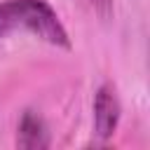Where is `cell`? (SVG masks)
<instances>
[{
  "label": "cell",
  "mask_w": 150,
  "mask_h": 150,
  "mask_svg": "<svg viewBox=\"0 0 150 150\" xmlns=\"http://www.w3.org/2000/svg\"><path fill=\"white\" fill-rule=\"evenodd\" d=\"M89 5H91L101 16H108L110 9H112V0H89Z\"/></svg>",
  "instance_id": "cell-4"
},
{
  "label": "cell",
  "mask_w": 150,
  "mask_h": 150,
  "mask_svg": "<svg viewBox=\"0 0 150 150\" xmlns=\"http://www.w3.org/2000/svg\"><path fill=\"white\" fill-rule=\"evenodd\" d=\"M28 30L40 40L70 49L68 33L59 21V14L47 0H5L0 2V38Z\"/></svg>",
  "instance_id": "cell-1"
},
{
  "label": "cell",
  "mask_w": 150,
  "mask_h": 150,
  "mask_svg": "<svg viewBox=\"0 0 150 150\" xmlns=\"http://www.w3.org/2000/svg\"><path fill=\"white\" fill-rule=\"evenodd\" d=\"M47 141V131L42 127V120L33 112H26L21 124H19V145L21 148H45Z\"/></svg>",
  "instance_id": "cell-3"
},
{
  "label": "cell",
  "mask_w": 150,
  "mask_h": 150,
  "mask_svg": "<svg viewBox=\"0 0 150 150\" xmlns=\"http://www.w3.org/2000/svg\"><path fill=\"white\" fill-rule=\"evenodd\" d=\"M120 122V101L115 87L103 84L94 96V129L98 138H110Z\"/></svg>",
  "instance_id": "cell-2"
}]
</instances>
